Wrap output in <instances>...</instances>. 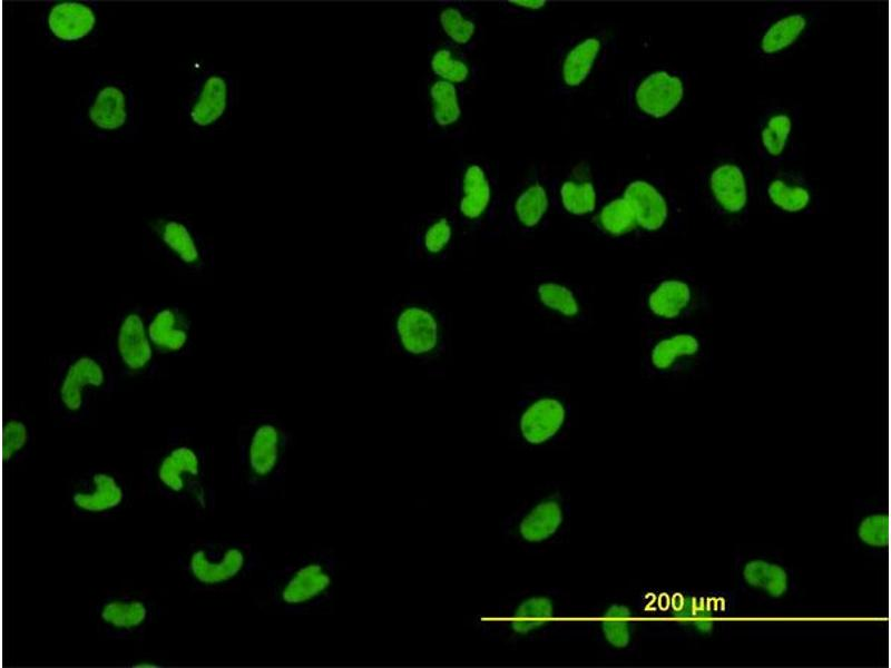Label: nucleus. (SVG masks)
I'll return each instance as SVG.
<instances>
[{
  "instance_id": "1",
  "label": "nucleus",
  "mask_w": 891,
  "mask_h": 668,
  "mask_svg": "<svg viewBox=\"0 0 891 668\" xmlns=\"http://www.w3.org/2000/svg\"><path fill=\"white\" fill-rule=\"evenodd\" d=\"M451 316L423 288L395 295L383 311V337L389 353L443 377L451 358Z\"/></svg>"
},
{
  "instance_id": "2",
  "label": "nucleus",
  "mask_w": 891,
  "mask_h": 668,
  "mask_svg": "<svg viewBox=\"0 0 891 668\" xmlns=\"http://www.w3.org/2000/svg\"><path fill=\"white\" fill-rule=\"evenodd\" d=\"M295 438L286 422L264 410L252 411L236 428L231 475L251 499L284 494Z\"/></svg>"
},
{
  "instance_id": "3",
  "label": "nucleus",
  "mask_w": 891,
  "mask_h": 668,
  "mask_svg": "<svg viewBox=\"0 0 891 668\" xmlns=\"http://www.w3.org/2000/svg\"><path fill=\"white\" fill-rule=\"evenodd\" d=\"M340 558L333 547L307 550L267 571L264 584L253 593L265 612L302 617L330 609L339 581Z\"/></svg>"
},
{
  "instance_id": "4",
  "label": "nucleus",
  "mask_w": 891,
  "mask_h": 668,
  "mask_svg": "<svg viewBox=\"0 0 891 668\" xmlns=\"http://www.w3.org/2000/svg\"><path fill=\"white\" fill-rule=\"evenodd\" d=\"M144 474L151 490L182 504L198 518L213 514L216 505L212 450L180 429L170 431L166 443L148 459Z\"/></svg>"
},
{
  "instance_id": "5",
  "label": "nucleus",
  "mask_w": 891,
  "mask_h": 668,
  "mask_svg": "<svg viewBox=\"0 0 891 668\" xmlns=\"http://www.w3.org/2000/svg\"><path fill=\"white\" fill-rule=\"evenodd\" d=\"M72 125L98 140L135 143L140 139L144 126V94L124 78L95 75L89 88L76 100Z\"/></svg>"
},
{
  "instance_id": "6",
  "label": "nucleus",
  "mask_w": 891,
  "mask_h": 668,
  "mask_svg": "<svg viewBox=\"0 0 891 668\" xmlns=\"http://www.w3.org/2000/svg\"><path fill=\"white\" fill-rule=\"evenodd\" d=\"M756 178L747 160L723 147L698 170L694 197L706 214L730 229H740L747 222L756 199Z\"/></svg>"
},
{
  "instance_id": "7",
  "label": "nucleus",
  "mask_w": 891,
  "mask_h": 668,
  "mask_svg": "<svg viewBox=\"0 0 891 668\" xmlns=\"http://www.w3.org/2000/svg\"><path fill=\"white\" fill-rule=\"evenodd\" d=\"M502 206L498 167L476 157L460 158L454 163L448 210L456 223L462 248L477 236L499 234Z\"/></svg>"
},
{
  "instance_id": "8",
  "label": "nucleus",
  "mask_w": 891,
  "mask_h": 668,
  "mask_svg": "<svg viewBox=\"0 0 891 668\" xmlns=\"http://www.w3.org/2000/svg\"><path fill=\"white\" fill-rule=\"evenodd\" d=\"M262 563L258 548L237 538L198 539L177 557L184 581L202 592L234 590L260 570Z\"/></svg>"
},
{
  "instance_id": "9",
  "label": "nucleus",
  "mask_w": 891,
  "mask_h": 668,
  "mask_svg": "<svg viewBox=\"0 0 891 668\" xmlns=\"http://www.w3.org/2000/svg\"><path fill=\"white\" fill-rule=\"evenodd\" d=\"M117 374L102 352H76L51 363L48 401L51 414L65 423L84 422L97 396L116 386Z\"/></svg>"
},
{
  "instance_id": "10",
  "label": "nucleus",
  "mask_w": 891,
  "mask_h": 668,
  "mask_svg": "<svg viewBox=\"0 0 891 668\" xmlns=\"http://www.w3.org/2000/svg\"><path fill=\"white\" fill-rule=\"evenodd\" d=\"M644 331L640 372L648 380H687L705 375L712 369V341L696 324Z\"/></svg>"
},
{
  "instance_id": "11",
  "label": "nucleus",
  "mask_w": 891,
  "mask_h": 668,
  "mask_svg": "<svg viewBox=\"0 0 891 668\" xmlns=\"http://www.w3.org/2000/svg\"><path fill=\"white\" fill-rule=\"evenodd\" d=\"M709 311V287L687 268H663L639 287L637 314L644 330L696 324Z\"/></svg>"
},
{
  "instance_id": "12",
  "label": "nucleus",
  "mask_w": 891,
  "mask_h": 668,
  "mask_svg": "<svg viewBox=\"0 0 891 668\" xmlns=\"http://www.w3.org/2000/svg\"><path fill=\"white\" fill-rule=\"evenodd\" d=\"M571 396L569 384L549 374L523 382L515 394L512 409L519 438L531 445L558 438L570 421Z\"/></svg>"
},
{
  "instance_id": "13",
  "label": "nucleus",
  "mask_w": 891,
  "mask_h": 668,
  "mask_svg": "<svg viewBox=\"0 0 891 668\" xmlns=\"http://www.w3.org/2000/svg\"><path fill=\"white\" fill-rule=\"evenodd\" d=\"M693 75L670 66L633 73L627 81L625 111L639 124L663 125L678 118L691 101Z\"/></svg>"
},
{
  "instance_id": "14",
  "label": "nucleus",
  "mask_w": 891,
  "mask_h": 668,
  "mask_svg": "<svg viewBox=\"0 0 891 668\" xmlns=\"http://www.w3.org/2000/svg\"><path fill=\"white\" fill-rule=\"evenodd\" d=\"M238 82L214 65L202 68L180 104L179 118L195 139H209L232 125L238 102Z\"/></svg>"
},
{
  "instance_id": "15",
  "label": "nucleus",
  "mask_w": 891,
  "mask_h": 668,
  "mask_svg": "<svg viewBox=\"0 0 891 668\" xmlns=\"http://www.w3.org/2000/svg\"><path fill=\"white\" fill-rule=\"evenodd\" d=\"M821 17L822 10L812 4H768L748 35L747 49L760 61H780L796 52L812 37Z\"/></svg>"
},
{
  "instance_id": "16",
  "label": "nucleus",
  "mask_w": 891,
  "mask_h": 668,
  "mask_svg": "<svg viewBox=\"0 0 891 668\" xmlns=\"http://www.w3.org/2000/svg\"><path fill=\"white\" fill-rule=\"evenodd\" d=\"M143 232L151 249L180 272L200 275L214 266V245L180 214L155 215Z\"/></svg>"
},
{
  "instance_id": "17",
  "label": "nucleus",
  "mask_w": 891,
  "mask_h": 668,
  "mask_svg": "<svg viewBox=\"0 0 891 668\" xmlns=\"http://www.w3.org/2000/svg\"><path fill=\"white\" fill-rule=\"evenodd\" d=\"M130 502L129 482L123 473L111 466H90L67 482L66 507L78 520L114 519L123 513Z\"/></svg>"
},
{
  "instance_id": "18",
  "label": "nucleus",
  "mask_w": 891,
  "mask_h": 668,
  "mask_svg": "<svg viewBox=\"0 0 891 668\" xmlns=\"http://www.w3.org/2000/svg\"><path fill=\"white\" fill-rule=\"evenodd\" d=\"M38 28L51 48L74 52L96 46L105 20L98 1L52 0L40 6Z\"/></svg>"
},
{
  "instance_id": "19",
  "label": "nucleus",
  "mask_w": 891,
  "mask_h": 668,
  "mask_svg": "<svg viewBox=\"0 0 891 668\" xmlns=\"http://www.w3.org/2000/svg\"><path fill=\"white\" fill-rule=\"evenodd\" d=\"M619 191L631 207L645 239L675 235L683 229L685 207L664 178L630 177L621 183Z\"/></svg>"
},
{
  "instance_id": "20",
  "label": "nucleus",
  "mask_w": 891,
  "mask_h": 668,
  "mask_svg": "<svg viewBox=\"0 0 891 668\" xmlns=\"http://www.w3.org/2000/svg\"><path fill=\"white\" fill-rule=\"evenodd\" d=\"M160 616L156 599L136 589L114 588L101 596L90 609L96 631L110 640H141Z\"/></svg>"
},
{
  "instance_id": "21",
  "label": "nucleus",
  "mask_w": 891,
  "mask_h": 668,
  "mask_svg": "<svg viewBox=\"0 0 891 668\" xmlns=\"http://www.w3.org/2000/svg\"><path fill=\"white\" fill-rule=\"evenodd\" d=\"M611 36L605 29H589L562 37L552 63V94L567 98L579 91L611 48Z\"/></svg>"
},
{
  "instance_id": "22",
  "label": "nucleus",
  "mask_w": 891,
  "mask_h": 668,
  "mask_svg": "<svg viewBox=\"0 0 891 668\" xmlns=\"http://www.w3.org/2000/svg\"><path fill=\"white\" fill-rule=\"evenodd\" d=\"M802 106L773 102L757 116L751 130L754 155L767 167L796 161L802 150Z\"/></svg>"
},
{
  "instance_id": "23",
  "label": "nucleus",
  "mask_w": 891,
  "mask_h": 668,
  "mask_svg": "<svg viewBox=\"0 0 891 668\" xmlns=\"http://www.w3.org/2000/svg\"><path fill=\"white\" fill-rule=\"evenodd\" d=\"M529 297L537 314L568 330H579L590 323L591 304L585 288L561 272L538 268Z\"/></svg>"
},
{
  "instance_id": "24",
  "label": "nucleus",
  "mask_w": 891,
  "mask_h": 668,
  "mask_svg": "<svg viewBox=\"0 0 891 668\" xmlns=\"http://www.w3.org/2000/svg\"><path fill=\"white\" fill-rule=\"evenodd\" d=\"M147 308L128 307L107 331V356L118 376L143 377L157 371V353L147 332Z\"/></svg>"
},
{
  "instance_id": "25",
  "label": "nucleus",
  "mask_w": 891,
  "mask_h": 668,
  "mask_svg": "<svg viewBox=\"0 0 891 668\" xmlns=\"http://www.w3.org/2000/svg\"><path fill=\"white\" fill-rule=\"evenodd\" d=\"M405 258L410 266L442 268L451 261L459 234L448 208L412 215L404 225Z\"/></svg>"
},
{
  "instance_id": "26",
  "label": "nucleus",
  "mask_w": 891,
  "mask_h": 668,
  "mask_svg": "<svg viewBox=\"0 0 891 668\" xmlns=\"http://www.w3.org/2000/svg\"><path fill=\"white\" fill-rule=\"evenodd\" d=\"M554 210L551 178L537 167L517 183L503 203L499 233L531 237L546 229Z\"/></svg>"
},
{
  "instance_id": "27",
  "label": "nucleus",
  "mask_w": 891,
  "mask_h": 668,
  "mask_svg": "<svg viewBox=\"0 0 891 668\" xmlns=\"http://www.w3.org/2000/svg\"><path fill=\"white\" fill-rule=\"evenodd\" d=\"M756 198L770 213L789 217L814 214L821 206L813 180L789 166L766 167L756 185Z\"/></svg>"
},
{
  "instance_id": "28",
  "label": "nucleus",
  "mask_w": 891,
  "mask_h": 668,
  "mask_svg": "<svg viewBox=\"0 0 891 668\" xmlns=\"http://www.w3.org/2000/svg\"><path fill=\"white\" fill-rule=\"evenodd\" d=\"M605 190L603 181L587 161H580L565 175L551 178L554 209L577 219L578 226L596 213Z\"/></svg>"
},
{
  "instance_id": "29",
  "label": "nucleus",
  "mask_w": 891,
  "mask_h": 668,
  "mask_svg": "<svg viewBox=\"0 0 891 668\" xmlns=\"http://www.w3.org/2000/svg\"><path fill=\"white\" fill-rule=\"evenodd\" d=\"M147 332L158 355H185L193 345V315L176 303L148 307Z\"/></svg>"
},
{
  "instance_id": "30",
  "label": "nucleus",
  "mask_w": 891,
  "mask_h": 668,
  "mask_svg": "<svg viewBox=\"0 0 891 668\" xmlns=\"http://www.w3.org/2000/svg\"><path fill=\"white\" fill-rule=\"evenodd\" d=\"M579 227L608 243L635 246L644 240L636 217L619 189L606 188L596 213Z\"/></svg>"
},
{
  "instance_id": "31",
  "label": "nucleus",
  "mask_w": 891,
  "mask_h": 668,
  "mask_svg": "<svg viewBox=\"0 0 891 668\" xmlns=\"http://www.w3.org/2000/svg\"><path fill=\"white\" fill-rule=\"evenodd\" d=\"M429 137L441 140L456 136L463 115L466 92L453 84L429 75L423 84Z\"/></svg>"
},
{
  "instance_id": "32",
  "label": "nucleus",
  "mask_w": 891,
  "mask_h": 668,
  "mask_svg": "<svg viewBox=\"0 0 891 668\" xmlns=\"http://www.w3.org/2000/svg\"><path fill=\"white\" fill-rule=\"evenodd\" d=\"M480 19L474 6L463 1L439 2L429 14V38L447 41L472 52L480 38Z\"/></svg>"
},
{
  "instance_id": "33",
  "label": "nucleus",
  "mask_w": 891,
  "mask_h": 668,
  "mask_svg": "<svg viewBox=\"0 0 891 668\" xmlns=\"http://www.w3.org/2000/svg\"><path fill=\"white\" fill-rule=\"evenodd\" d=\"M430 75L461 88L466 94L478 79V67L470 52L447 41H431L428 45Z\"/></svg>"
},
{
  "instance_id": "34",
  "label": "nucleus",
  "mask_w": 891,
  "mask_h": 668,
  "mask_svg": "<svg viewBox=\"0 0 891 668\" xmlns=\"http://www.w3.org/2000/svg\"><path fill=\"white\" fill-rule=\"evenodd\" d=\"M35 429L30 418L19 411H9L3 419V463L16 468L32 453Z\"/></svg>"
},
{
  "instance_id": "35",
  "label": "nucleus",
  "mask_w": 891,
  "mask_h": 668,
  "mask_svg": "<svg viewBox=\"0 0 891 668\" xmlns=\"http://www.w3.org/2000/svg\"><path fill=\"white\" fill-rule=\"evenodd\" d=\"M561 519V511L556 502H544L525 518L520 532L529 541H541L556 531Z\"/></svg>"
},
{
  "instance_id": "36",
  "label": "nucleus",
  "mask_w": 891,
  "mask_h": 668,
  "mask_svg": "<svg viewBox=\"0 0 891 668\" xmlns=\"http://www.w3.org/2000/svg\"><path fill=\"white\" fill-rule=\"evenodd\" d=\"M743 574L747 583L771 596H781L786 590V573L776 564L761 560L751 561L745 566Z\"/></svg>"
},
{
  "instance_id": "37",
  "label": "nucleus",
  "mask_w": 891,
  "mask_h": 668,
  "mask_svg": "<svg viewBox=\"0 0 891 668\" xmlns=\"http://www.w3.org/2000/svg\"><path fill=\"white\" fill-rule=\"evenodd\" d=\"M551 603L546 598H532L522 603L513 615L512 628L517 632H528L551 617Z\"/></svg>"
},
{
  "instance_id": "38",
  "label": "nucleus",
  "mask_w": 891,
  "mask_h": 668,
  "mask_svg": "<svg viewBox=\"0 0 891 668\" xmlns=\"http://www.w3.org/2000/svg\"><path fill=\"white\" fill-rule=\"evenodd\" d=\"M674 609L676 617L682 621L694 625L702 631L712 628V612L703 599L678 597Z\"/></svg>"
},
{
  "instance_id": "39",
  "label": "nucleus",
  "mask_w": 891,
  "mask_h": 668,
  "mask_svg": "<svg viewBox=\"0 0 891 668\" xmlns=\"http://www.w3.org/2000/svg\"><path fill=\"white\" fill-rule=\"evenodd\" d=\"M629 611L624 607L610 608L603 620L607 640L616 647H625L629 641Z\"/></svg>"
},
{
  "instance_id": "40",
  "label": "nucleus",
  "mask_w": 891,
  "mask_h": 668,
  "mask_svg": "<svg viewBox=\"0 0 891 668\" xmlns=\"http://www.w3.org/2000/svg\"><path fill=\"white\" fill-rule=\"evenodd\" d=\"M888 518L883 514H872L865 518L860 528L859 536L862 541L877 547L888 542Z\"/></svg>"
},
{
  "instance_id": "41",
  "label": "nucleus",
  "mask_w": 891,
  "mask_h": 668,
  "mask_svg": "<svg viewBox=\"0 0 891 668\" xmlns=\"http://www.w3.org/2000/svg\"><path fill=\"white\" fill-rule=\"evenodd\" d=\"M547 1H531V0H523V1H506L500 4L506 13L510 14H520L526 18H539L547 7Z\"/></svg>"
}]
</instances>
